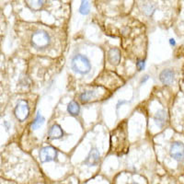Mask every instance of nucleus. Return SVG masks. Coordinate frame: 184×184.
<instances>
[{
    "label": "nucleus",
    "instance_id": "obj_20",
    "mask_svg": "<svg viewBox=\"0 0 184 184\" xmlns=\"http://www.w3.org/2000/svg\"><path fill=\"white\" fill-rule=\"evenodd\" d=\"M169 42H170L171 45H175V40H174V39H170V40H169Z\"/></svg>",
    "mask_w": 184,
    "mask_h": 184
},
{
    "label": "nucleus",
    "instance_id": "obj_12",
    "mask_svg": "<svg viewBox=\"0 0 184 184\" xmlns=\"http://www.w3.org/2000/svg\"><path fill=\"white\" fill-rule=\"evenodd\" d=\"M27 6L33 11L41 10L45 5L46 0H25Z\"/></svg>",
    "mask_w": 184,
    "mask_h": 184
},
{
    "label": "nucleus",
    "instance_id": "obj_10",
    "mask_svg": "<svg viewBox=\"0 0 184 184\" xmlns=\"http://www.w3.org/2000/svg\"><path fill=\"white\" fill-rule=\"evenodd\" d=\"M121 59V54L120 51L117 48H111L109 53H108V61L113 64V65H117L120 63Z\"/></svg>",
    "mask_w": 184,
    "mask_h": 184
},
{
    "label": "nucleus",
    "instance_id": "obj_14",
    "mask_svg": "<svg viewBox=\"0 0 184 184\" xmlns=\"http://www.w3.org/2000/svg\"><path fill=\"white\" fill-rule=\"evenodd\" d=\"M141 9L143 11V13L146 16H151L155 9H156V7L153 3L151 2H144L141 6Z\"/></svg>",
    "mask_w": 184,
    "mask_h": 184
},
{
    "label": "nucleus",
    "instance_id": "obj_1",
    "mask_svg": "<svg viewBox=\"0 0 184 184\" xmlns=\"http://www.w3.org/2000/svg\"><path fill=\"white\" fill-rule=\"evenodd\" d=\"M71 67L76 73L80 75H87L91 70L89 60L82 54H77L73 57L71 61Z\"/></svg>",
    "mask_w": 184,
    "mask_h": 184
},
{
    "label": "nucleus",
    "instance_id": "obj_6",
    "mask_svg": "<svg viewBox=\"0 0 184 184\" xmlns=\"http://www.w3.org/2000/svg\"><path fill=\"white\" fill-rule=\"evenodd\" d=\"M57 157V151L52 146H45L40 151V158L43 163L50 162Z\"/></svg>",
    "mask_w": 184,
    "mask_h": 184
},
{
    "label": "nucleus",
    "instance_id": "obj_2",
    "mask_svg": "<svg viewBox=\"0 0 184 184\" xmlns=\"http://www.w3.org/2000/svg\"><path fill=\"white\" fill-rule=\"evenodd\" d=\"M127 144V133L125 124L120 125L111 134V146L114 149H123V146Z\"/></svg>",
    "mask_w": 184,
    "mask_h": 184
},
{
    "label": "nucleus",
    "instance_id": "obj_19",
    "mask_svg": "<svg viewBox=\"0 0 184 184\" xmlns=\"http://www.w3.org/2000/svg\"><path fill=\"white\" fill-rule=\"evenodd\" d=\"M148 79V76H145V78H143L142 80H141V83H143V82H146V80Z\"/></svg>",
    "mask_w": 184,
    "mask_h": 184
},
{
    "label": "nucleus",
    "instance_id": "obj_9",
    "mask_svg": "<svg viewBox=\"0 0 184 184\" xmlns=\"http://www.w3.org/2000/svg\"><path fill=\"white\" fill-rule=\"evenodd\" d=\"M168 121V113L164 110H159L155 115V123L158 127H163Z\"/></svg>",
    "mask_w": 184,
    "mask_h": 184
},
{
    "label": "nucleus",
    "instance_id": "obj_7",
    "mask_svg": "<svg viewBox=\"0 0 184 184\" xmlns=\"http://www.w3.org/2000/svg\"><path fill=\"white\" fill-rule=\"evenodd\" d=\"M100 155L99 150L96 147H93V148H91L87 157L84 161V163L89 167L96 166L100 162Z\"/></svg>",
    "mask_w": 184,
    "mask_h": 184
},
{
    "label": "nucleus",
    "instance_id": "obj_11",
    "mask_svg": "<svg viewBox=\"0 0 184 184\" xmlns=\"http://www.w3.org/2000/svg\"><path fill=\"white\" fill-rule=\"evenodd\" d=\"M48 135L51 139H60V138H62L64 136V132L60 125L54 124L50 128V130L48 132Z\"/></svg>",
    "mask_w": 184,
    "mask_h": 184
},
{
    "label": "nucleus",
    "instance_id": "obj_5",
    "mask_svg": "<svg viewBox=\"0 0 184 184\" xmlns=\"http://www.w3.org/2000/svg\"><path fill=\"white\" fill-rule=\"evenodd\" d=\"M169 153L171 157H173L175 160L181 162L184 160V144L180 142H174L172 143Z\"/></svg>",
    "mask_w": 184,
    "mask_h": 184
},
{
    "label": "nucleus",
    "instance_id": "obj_4",
    "mask_svg": "<svg viewBox=\"0 0 184 184\" xmlns=\"http://www.w3.org/2000/svg\"><path fill=\"white\" fill-rule=\"evenodd\" d=\"M14 112L18 121H20V122L25 121L29 117V114H30V108H29L28 103L24 100L19 101L18 103V105L16 106Z\"/></svg>",
    "mask_w": 184,
    "mask_h": 184
},
{
    "label": "nucleus",
    "instance_id": "obj_8",
    "mask_svg": "<svg viewBox=\"0 0 184 184\" xmlns=\"http://www.w3.org/2000/svg\"><path fill=\"white\" fill-rule=\"evenodd\" d=\"M175 73L171 69H165L159 75V79L164 85H171L174 82Z\"/></svg>",
    "mask_w": 184,
    "mask_h": 184
},
{
    "label": "nucleus",
    "instance_id": "obj_17",
    "mask_svg": "<svg viewBox=\"0 0 184 184\" xmlns=\"http://www.w3.org/2000/svg\"><path fill=\"white\" fill-rule=\"evenodd\" d=\"M43 123H44V118L41 116L40 113H38V115L36 116L35 120L33 121V123H32V124H31V128H32L33 130H36V129H38L39 127H41V126L43 124Z\"/></svg>",
    "mask_w": 184,
    "mask_h": 184
},
{
    "label": "nucleus",
    "instance_id": "obj_18",
    "mask_svg": "<svg viewBox=\"0 0 184 184\" xmlns=\"http://www.w3.org/2000/svg\"><path fill=\"white\" fill-rule=\"evenodd\" d=\"M136 64H137L138 69H139V71L143 70V69L145 68V62H144V61H139Z\"/></svg>",
    "mask_w": 184,
    "mask_h": 184
},
{
    "label": "nucleus",
    "instance_id": "obj_15",
    "mask_svg": "<svg viewBox=\"0 0 184 184\" xmlns=\"http://www.w3.org/2000/svg\"><path fill=\"white\" fill-rule=\"evenodd\" d=\"M94 95H95V92H94V91H92V90H87V91H85V92H83V93L80 94V96H79V100H80L81 102H83V103H87V102H88L92 98L94 97Z\"/></svg>",
    "mask_w": 184,
    "mask_h": 184
},
{
    "label": "nucleus",
    "instance_id": "obj_13",
    "mask_svg": "<svg viewBox=\"0 0 184 184\" xmlns=\"http://www.w3.org/2000/svg\"><path fill=\"white\" fill-rule=\"evenodd\" d=\"M67 111L69 114L72 115V116H77L80 111V107H79L78 103L74 100L71 101L67 106Z\"/></svg>",
    "mask_w": 184,
    "mask_h": 184
},
{
    "label": "nucleus",
    "instance_id": "obj_21",
    "mask_svg": "<svg viewBox=\"0 0 184 184\" xmlns=\"http://www.w3.org/2000/svg\"><path fill=\"white\" fill-rule=\"evenodd\" d=\"M133 184H137V183H133Z\"/></svg>",
    "mask_w": 184,
    "mask_h": 184
},
{
    "label": "nucleus",
    "instance_id": "obj_3",
    "mask_svg": "<svg viewBox=\"0 0 184 184\" xmlns=\"http://www.w3.org/2000/svg\"><path fill=\"white\" fill-rule=\"evenodd\" d=\"M31 45L36 49H45L47 48L50 42H51V38L48 33H46L45 31H36L31 39Z\"/></svg>",
    "mask_w": 184,
    "mask_h": 184
},
{
    "label": "nucleus",
    "instance_id": "obj_16",
    "mask_svg": "<svg viewBox=\"0 0 184 184\" xmlns=\"http://www.w3.org/2000/svg\"><path fill=\"white\" fill-rule=\"evenodd\" d=\"M90 10V6H89V2L87 0H82L80 8H79V12L82 15H87L89 13Z\"/></svg>",
    "mask_w": 184,
    "mask_h": 184
}]
</instances>
